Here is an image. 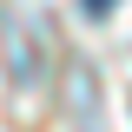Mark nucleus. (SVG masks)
Instances as JSON below:
<instances>
[{
  "mask_svg": "<svg viewBox=\"0 0 132 132\" xmlns=\"http://www.w3.org/2000/svg\"><path fill=\"white\" fill-rule=\"evenodd\" d=\"M79 7H86V13H93V20H106V13H112V7H119V0H79Z\"/></svg>",
  "mask_w": 132,
  "mask_h": 132,
  "instance_id": "1",
  "label": "nucleus"
}]
</instances>
